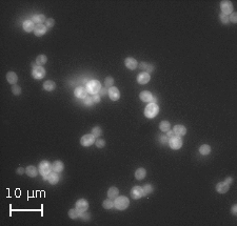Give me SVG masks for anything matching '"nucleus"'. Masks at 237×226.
Wrapping results in <instances>:
<instances>
[{
    "instance_id": "1",
    "label": "nucleus",
    "mask_w": 237,
    "mask_h": 226,
    "mask_svg": "<svg viewBox=\"0 0 237 226\" xmlns=\"http://www.w3.org/2000/svg\"><path fill=\"white\" fill-rule=\"evenodd\" d=\"M130 205V201L127 197L125 196H120V197H117L115 198V201H114V206L117 208L118 210H125L129 207Z\"/></svg>"
},
{
    "instance_id": "2",
    "label": "nucleus",
    "mask_w": 237,
    "mask_h": 226,
    "mask_svg": "<svg viewBox=\"0 0 237 226\" xmlns=\"http://www.w3.org/2000/svg\"><path fill=\"white\" fill-rule=\"evenodd\" d=\"M158 113H159V107L156 103H150L145 108V116L149 119L155 118L158 115Z\"/></svg>"
},
{
    "instance_id": "3",
    "label": "nucleus",
    "mask_w": 237,
    "mask_h": 226,
    "mask_svg": "<svg viewBox=\"0 0 237 226\" xmlns=\"http://www.w3.org/2000/svg\"><path fill=\"white\" fill-rule=\"evenodd\" d=\"M39 172L41 174L42 178L44 180H48V175L52 172V164H51L48 161L44 160V161H41L40 164H39Z\"/></svg>"
},
{
    "instance_id": "4",
    "label": "nucleus",
    "mask_w": 237,
    "mask_h": 226,
    "mask_svg": "<svg viewBox=\"0 0 237 226\" xmlns=\"http://www.w3.org/2000/svg\"><path fill=\"white\" fill-rule=\"evenodd\" d=\"M101 88V83L98 80H91L86 84V92L92 95L98 94Z\"/></svg>"
},
{
    "instance_id": "5",
    "label": "nucleus",
    "mask_w": 237,
    "mask_h": 226,
    "mask_svg": "<svg viewBox=\"0 0 237 226\" xmlns=\"http://www.w3.org/2000/svg\"><path fill=\"white\" fill-rule=\"evenodd\" d=\"M220 8H221L222 14L228 15V16L233 13V4H232V2L229 1V0H223V1H221Z\"/></svg>"
},
{
    "instance_id": "6",
    "label": "nucleus",
    "mask_w": 237,
    "mask_h": 226,
    "mask_svg": "<svg viewBox=\"0 0 237 226\" xmlns=\"http://www.w3.org/2000/svg\"><path fill=\"white\" fill-rule=\"evenodd\" d=\"M169 145L172 149H179L182 146V139L178 136H174L171 139H169Z\"/></svg>"
},
{
    "instance_id": "7",
    "label": "nucleus",
    "mask_w": 237,
    "mask_h": 226,
    "mask_svg": "<svg viewBox=\"0 0 237 226\" xmlns=\"http://www.w3.org/2000/svg\"><path fill=\"white\" fill-rule=\"evenodd\" d=\"M32 76L35 80H40V79H43L44 76H45V70H44L43 66H37V67L33 68Z\"/></svg>"
},
{
    "instance_id": "8",
    "label": "nucleus",
    "mask_w": 237,
    "mask_h": 226,
    "mask_svg": "<svg viewBox=\"0 0 237 226\" xmlns=\"http://www.w3.org/2000/svg\"><path fill=\"white\" fill-rule=\"evenodd\" d=\"M95 142V137L93 136L92 134H88V135H85V136L81 137L80 139V143L82 146H91L92 144H94Z\"/></svg>"
},
{
    "instance_id": "9",
    "label": "nucleus",
    "mask_w": 237,
    "mask_h": 226,
    "mask_svg": "<svg viewBox=\"0 0 237 226\" xmlns=\"http://www.w3.org/2000/svg\"><path fill=\"white\" fill-rule=\"evenodd\" d=\"M131 197L135 200H138V199L142 198L143 197V189L141 186H134L131 190Z\"/></svg>"
},
{
    "instance_id": "10",
    "label": "nucleus",
    "mask_w": 237,
    "mask_h": 226,
    "mask_svg": "<svg viewBox=\"0 0 237 226\" xmlns=\"http://www.w3.org/2000/svg\"><path fill=\"white\" fill-rule=\"evenodd\" d=\"M108 94L112 101H117V100H119V98H120V92H119L118 88L115 87V86H112V87L108 88Z\"/></svg>"
},
{
    "instance_id": "11",
    "label": "nucleus",
    "mask_w": 237,
    "mask_h": 226,
    "mask_svg": "<svg viewBox=\"0 0 237 226\" xmlns=\"http://www.w3.org/2000/svg\"><path fill=\"white\" fill-rule=\"evenodd\" d=\"M76 208L79 212L86 211L88 208V202L85 200V199H79V200L76 202Z\"/></svg>"
},
{
    "instance_id": "12",
    "label": "nucleus",
    "mask_w": 237,
    "mask_h": 226,
    "mask_svg": "<svg viewBox=\"0 0 237 226\" xmlns=\"http://www.w3.org/2000/svg\"><path fill=\"white\" fill-rule=\"evenodd\" d=\"M150 79H151L150 74L143 72V73H140V74L137 76V82L139 84H147L150 81Z\"/></svg>"
},
{
    "instance_id": "13",
    "label": "nucleus",
    "mask_w": 237,
    "mask_h": 226,
    "mask_svg": "<svg viewBox=\"0 0 237 226\" xmlns=\"http://www.w3.org/2000/svg\"><path fill=\"white\" fill-rule=\"evenodd\" d=\"M173 132H174L175 136L182 137L187 134V128H185V126L179 125L178 124V125H175L174 127H173Z\"/></svg>"
},
{
    "instance_id": "14",
    "label": "nucleus",
    "mask_w": 237,
    "mask_h": 226,
    "mask_svg": "<svg viewBox=\"0 0 237 226\" xmlns=\"http://www.w3.org/2000/svg\"><path fill=\"white\" fill-rule=\"evenodd\" d=\"M125 64L129 70H136V67L138 66V62H137V60L134 58H132V57H129V58L125 59Z\"/></svg>"
},
{
    "instance_id": "15",
    "label": "nucleus",
    "mask_w": 237,
    "mask_h": 226,
    "mask_svg": "<svg viewBox=\"0 0 237 226\" xmlns=\"http://www.w3.org/2000/svg\"><path fill=\"white\" fill-rule=\"evenodd\" d=\"M46 31H48V28H46L44 24H37V25L35 26L34 33H35V35H36L37 37H41V36H43V35L45 34Z\"/></svg>"
},
{
    "instance_id": "16",
    "label": "nucleus",
    "mask_w": 237,
    "mask_h": 226,
    "mask_svg": "<svg viewBox=\"0 0 237 226\" xmlns=\"http://www.w3.org/2000/svg\"><path fill=\"white\" fill-rule=\"evenodd\" d=\"M230 189V185L227 184L225 182H219L216 185V192L218 194H225L228 192V190Z\"/></svg>"
},
{
    "instance_id": "17",
    "label": "nucleus",
    "mask_w": 237,
    "mask_h": 226,
    "mask_svg": "<svg viewBox=\"0 0 237 226\" xmlns=\"http://www.w3.org/2000/svg\"><path fill=\"white\" fill-rule=\"evenodd\" d=\"M139 98H140V100L143 101V102H150L151 103L153 95H152L151 92H149V90H143V92H141L140 95H139Z\"/></svg>"
},
{
    "instance_id": "18",
    "label": "nucleus",
    "mask_w": 237,
    "mask_h": 226,
    "mask_svg": "<svg viewBox=\"0 0 237 226\" xmlns=\"http://www.w3.org/2000/svg\"><path fill=\"white\" fill-rule=\"evenodd\" d=\"M86 90L85 87H82V86H79V87H76L74 90V94H75V97H77V98L79 99H85L88 95H86Z\"/></svg>"
},
{
    "instance_id": "19",
    "label": "nucleus",
    "mask_w": 237,
    "mask_h": 226,
    "mask_svg": "<svg viewBox=\"0 0 237 226\" xmlns=\"http://www.w3.org/2000/svg\"><path fill=\"white\" fill-rule=\"evenodd\" d=\"M48 183L50 184H52V185H55V184H57V183L59 182V176H58V174L57 172H51L50 174L48 175Z\"/></svg>"
},
{
    "instance_id": "20",
    "label": "nucleus",
    "mask_w": 237,
    "mask_h": 226,
    "mask_svg": "<svg viewBox=\"0 0 237 226\" xmlns=\"http://www.w3.org/2000/svg\"><path fill=\"white\" fill-rule=\"evenodd\" d=\"M139 68H140L141 70H145V72L148 73V74L153 73V70H155L153 64H149V63H147V62H141L140 65H139Z\"/></svg>"
},
{
    "instance_id": "21",
    "label": "nucleus",
    "mask_w": 237,
    "mask_h": 226,
    "mask_svg": "<svg viewBox=\"0 0 237 226\" xmlns=\"http://www.w3.org/2000/svg\"><path fill=\"white\" fill-rule=\"evenodd\" d=\"M22 28H23V30L25 31V32L31 33V32H33V31L35 30V23L32 20H26V21L23 22V24H22Z\"/></svg>"
},
{
    "instance_id": "22",
    "label": "nucleus",
    "mask_w": 237,
    "mask_h": 226,
    "mask_svg": "<svg viewBox=\"0 0 237 226\" xmlns=\"http://www.w3.org/2000/svg\"><path fill=\"white\" fill-rule=\"evenodd\" d=\"M6 80H8V82L10 84H16V82L18 81V76H17L16 74H15L14 72H8V74H6Z\"/></svg>"
},
{
    "instance_id": "23",
    "label": "nucleus",
    "mask_w": 237,
    "mask_h": 226,
    "mask_svg": "<svg viewBox=\"0 0 237 226\" xmlns=\"http://www.w3.org/2000/svg\"><path fill=\"white\" fill-rule=\"evenodd\" d=\"M63 168H65V165H63V163L61 162V161H55V162L52 164V170L57 172V174L62 172Z\"/></svg>"
},
{
    "instance_id": "24",
    "label": "nucleus",
    "mask_w": 237,
    "mask_h": 226,
    "mask_svg": "<svg viewBox=\"0 0 237 226\" xmlns=\"http://www.w3.org/2000/svg\"><path fill=\"white\" fill-rule=\"evenodd\" d=\"M34 23H37V24H43V22L46 21V18L45 16L42 14H36L34 15V16L32 17V19H31Z\"/></svg>"
},
{
    "instance_id": "25",
    "label": "nucleus",
    "mask_w": 237,
    "mask_h": 226,
    "mask_svg": "<svg viewBox=\"0 0 237 226\" xmlns=\"http://www.w3.org/2000/svg\"><path fill=\"white\" fill-rule=\"evenodd\" d=\"M25 172L28 177H31V178H34V177H36L37 175H38V170H37V168L33 165L28 166V167L25 168Z\"/></svg>"
},
{
    "instance_id": "26",
    "label": "nucleus",
    "mask_w": 237,
    "mask_h": 226,
    "mask_svg": "<svg viewBox=\"0 0 237 226\" xmlns=\"http://www.w3.org/2000/svg\"><path fill=\"white\" fill-rule=\"evenodd\" d=\"M145 176H147V170L142 167L138 168V169L135 172V178H136L137 180H142V179L145 178Z\"/></svg>"
},
{
    "instance_id": "27",
    "label": "nucleus",
    "mask_w": 237,
    "mask_h": 226,
    "mask_svg": "<svg viewBox=\"0 0 237 226\" xmlns=\"http://www.w3.org/2000/svg\"><path fill=\"white\" fill-rule=\"evenodd\" d=\"M56 88V83L52 80H48L43 83V90H48V92H52Z\"/></svg>"
},
{
    "instance_id": "28",
    "label": "nucleus",
    "mask_w": 237,
    "mask_h": 226,
    "mask_svg": "<svg viewBox=\"0 0 237 226\" xmlns=\"http://www.w3.org/2000/svg\"><path fill=\"white\" fill-rule=\"evenodd\" d=\"M119 195V190L117 187H111L110 189L108 190V197L110 199H114V198H117Z\"/></svg>"
},
{
    "instance_id": "29",
    "label": "nucleus",
    "mask_w": 237,
    "mask_h": 226,
    "mask_svg": "<svg viewBox=\"0 0 237 226\" xmlns=\"http://www.w3.org/2000/svg\"><path fill=\"white\" fill-rule=\"evenodd\" d=\"M199 152H200L202 156H207L211 152V146L208 145V144H203L199 147Z\"/></svg>"
},
{
    "instance_id": "30",
    "label": "nucleus",
    "mask_w": 237,
    "mask_h": 226,
    "mask_svg": "<svg viewBox=\"0 0 237 226\" xmlns=\"http://www.w3.org/2000/svg\"><path fill=\"white\" fill-rule=\"evenodd\" d=\"M46 61H48V57H46L45 55H39V56L36 58L37 66H42L43 64L46 63Z\"/></svg>"
},
{
    "instance_id": "31",
    "label": "nucleus",
    "mask_w": 237,
    "mask_h": 226,
    "mask_svg": "<svg viewBox=\"0 0 237 226\" xmlns=\"http://www.w3.org/2000/svg\"><path fill=\"white\" fill-rule=\"evenodd\" d=\"M170 127H171V124L168 121H162L159 124V128H160L161 132H168V130H170Z\"/></svg>"
},
{
    "instance_id": "32",
    "label": "nucleus",
    "mask_w": 237,
    "mask_h": 226,
    "mask_svg": "<svg viewBox=\"0 0 237 226\" xmlns=\"http://www.w3.org/2000/svg\"><path fill=\"white\" fill-rule=\"evenodd\" d=\"M92 135L95 137V138H99V137L102 135V129H101L99 126H95V127L92 129Z\"/></svg>"
},
{
    "instance_id": "33",
    "label": "nucleus",
    "mask_w": 237,
    "mask_h": 226,
    "mask_svg": "<svg viewBox=\"0 0 237 226\" xmlns=\"http://www.w3.org/2000/svg\"><path fill=\"white\" fill-rule=\"evenodd\" d=\"M102 206L105 209H111V208L114 207V202L112 201V199H107V200L103 201Z\"/></svg>"
},
{
    "instance_id": "34",
    "label": "nucleus",
    "mask_w": 237,
    "mask_h": 226,
    "mask_svg": "<svg viewBox=\"0 0 237 226\" xmlns=\"http://www.w3.org/2000/svg\"><path fill=\"white\" fill-rule=\"evenodd\" d=\"M68 217H70L71 219L79 218V211L77 210V208H73V209L68 210Z\"/></svg>"
},
{
    "instance_id": "35",
    "label": "nucleus",
    "mask_w": 237,
    "mask_h": 226,
    "mask_svg": "<svg viewBox=\"0 0 237 226\" xmlns=\"http://www.w3.org/2000/svg\"><path fill=\"white\" fill-rule=\"evenodd\" d=\"M142 189H143V196H148V195L153 192V186L151 184H145L142 187Z\"/></svg>"
},
{
    "instance_id": "36",
    "label": "nucleus",
    "mask_w": 237,
    "mask_h": 226,
    "mask_svg": "<svg viewBox=\"0 0 237 226\" xmlns=\"http://www.w3.org/2000/svg\"><path fill=\"white\" fill-rule=\"evenodd\" d=\"M113 84H114V79L112 78V77H107V78L105 79V86L108 88L112 87Z\"/></svg>"
},
{
    "instance_id": "37",
    "label": "nucleus",
    "mask_w": 237,
    "mask_h": 226,
    "mask_svg": "<svg viewBox=\"0 0 237 226\" xmlns=\"http://www.w3.org/2000/svg\"><path fill=\"white\" fill-rule=\"evenodd\" d=\"M12 93L15 95V96H19V95L21 94V87L16 85V84H14V85L12 86Z\"/></svg>"
},
{
    "instance_id": "38",
    "label": "nucleus",
    "mask_w": 237,
    "mask_h": 226,
    "mask_svg": "<svg viewBox=\"0 0 237 226\" xmlns=\"http://www.w3.org/2000/svg\"><path fill=\"white\" fill-rule=\"evenodd\" d=\"M95 145L98 148H102L105 146V141L103 139H97V140H95Z\"/></svg>"
},
{
    "instance_id": "39",
    "label": "nucleus",
    "mask_w": 237,
    "mask_h": 226,
    "mask_svg": "<svg viewBox=\"0 0 237 226\" xmlns=\"http://www.w3.org/2000/svg\"><path fill=\"white\" fill-rule=\"evenodd\" d=\"M54 24H55V20H54V19H53V18H48V19H46V21L44 22V25H45L48 28H53V26H54Z\"/></svg>"
},
{
    "instance_id": "40",
    "label": "nucleus",
    "mask_w": 237,
    "mask_h": 226,
    "mask_svg": "<svg viewBox=\"0 0 237 226\" xmlns=\"http://www.w3.org/2000/svg\"><path fill=\"white\" fill-rule=\"evenodd\" d=\"M219 18H220V21L222 22L223 24L229 23V16H228V15H225V14H222V13H220Z\"/></svg>"
},
{
    "instance_id": "41",
    "label": "nucleus",
    "mask_w": 237,
    "mask_h": 226,
    "mask_svg": "<svg viewBox=\"0 0 237 226\" xmlns=\"http://www.w3.org/2000/svg\"><path fill=\"white\" fill-rule=\"evenodd\" d=\"M85 104L86 106H92L94 104V101H93L92 96H86L85 98Z\"/></svg>"
},
{
    "instance_id": "42",
    "label": "nucleus",
    "mask_w": 237,
    "mask_h": 226,
    "mask_svg": "<svg viewBox=\"0 0 237 226\" xmlns=\"http://www.w3.org/2000/svg\"><path fill=\"white\" fill-rule=\"evenodd\" d=\"M79 218H81L82 220H88V219H90V214L86 211L79 212Z\"/></svg>"
},
{
    "instance_id": "43",
    "label": "nucleus",
    "mask_w": 237,
    "mask_h": 226,
    "mask_svg": "<svg viewBox=\"0 0 237 226\" xmlns=\"http://www.w3.org/2000/svg\"><path fill=\"white\" fill-rule=\"evenodd\" d=\"M229 21L233 22V23H237V14L236 13H232L229 15Z\"/></svg>"
},
{
    "instance_id": "44",
    "label": "nucleus",
    "mask_w": 237,
    "mask_h": 226,
    "mask_svg": "<svg viewBox=\"0 0 237 226\" xmlns=\"http://www.w3.org/2000/svg\"><path fill=\"white\" fill-rule=\"evenodd\" d=\"M159 141L161 144H169V138L167 136H160L159 137Z\"/></svg>"
},
{
    "instance_id": "45",
    "label": "nucleus",
    "mask_w": 237,
    "mask_h": 226,
    "mask_svg": "<svg viewBox=\"0 0 237 226\" xmlns=\"http://www.w3.org/2000/svg\"><path fill=\"white\" fill-rule=\"evenodd\" d=\"M92 98H93L94 103H99V102H100V95H99V94L92 95Z\"/></svg>"
},
{
    "instance_id": "46",
    "label": "nucleus",
    "mask_w": 237,
    "mask_h": 226,
    "mask_svg": "<svg viewBox=\"0 0 237 226\" xmlns=\"http://www.w3.org/2000/svg\"><path fill=\"white\" fill-rule=\"evenodd\" d=\"M98 94L100 95V96H105V95H107V94H108L107 88H102V87H101V88H100V90H99Z\"/></svg>"
},
{
    "instance_id": "47",
    "label": "nucleus",
    "mask_w": 237,
    "mask_h": 226,
    "mask_svg": "<svg viewBox=\"0 0 237 226\" xmlns=\"http://www.w3.org/2000/svg\"><path fill=\"white\" fill-rule=\"evenodd\" d=\"M165 133H167V135H165V136H167L169 139H171L172 137L175 136V134H174V132H173V130H168V132H165Z\"/></svg>"
},
{
    "instance_id": "48",
    "label": "nucleus",
    "mask_w": 237,
    "mask_h": 226,
    "mask_svg": "<svg viewBox=\"0 0 237 226\" xmlns=\"http://www.w3.org/2000/svg\"><path fill=\"white\" fill-rule=\"evenodd\" d=\"M232 214H233V216H237V205L234 204L233 207H232Z\"/></svg>"
},
{
    "instance_id": "49",
    "label": "nucleus",
    "mask_w": 237,
    "mask_h": 226,
    "mask_svg": "<svg viewBox=\"0 0 237 226\" xmlns=\"http://www.w3.org/2000/svg\"><path fill=\"white\" fill-rule=\"evenodd\" d=\"M225 182L227 183V184H229V185L232 184V183H233V178H231V177H228V178L225 180Z\"/></svg>"
},
{
    "instance_id": "50",
    "label": "nucleus",
    "mask_w": 237,
    "mask_h": 226,
    "mask_svg": "<svg viewBox=\"0 0 237 226\" xmlns=\"http://www.w3.org/2000/svg\"><path fill=\"white\" fill-rule=\"evenodd\" d=\"M24 172H25V169H24V168H22V167L17 168V174L18 175H22V174H24Z\"/></svg>"
},
{
    "instance_id": "51",
    "label": "nucleus",
    "mask_w": 237,
    "mask_h": 226,
    "mask_svg": "<svg viewBox=\"0 0 237 226\" xmlns=\"http://www.w3.org/2000/svg\"><path fill=\"white\" fill-rule=\"evenodd\" d=\"M156 101H157V98H156V97H155V96H153L151 103H156Z\"/></svg>"
},
{
    "instance_id": "52",
    "label": "nucleus",
    "mask_w": 237,
    "mask_h": 226,
    "mask_svg": "<svg viewBox=\"0 0 237 226\" xmlns=\"http://www.w3.org/2000/svg\"><path fill=\"white\" fill-rule=\"evenodd\" d=\"M36 62H32V67L33 68H35V67H37V66H36Z\"/></svg>"
}]
</instances>
